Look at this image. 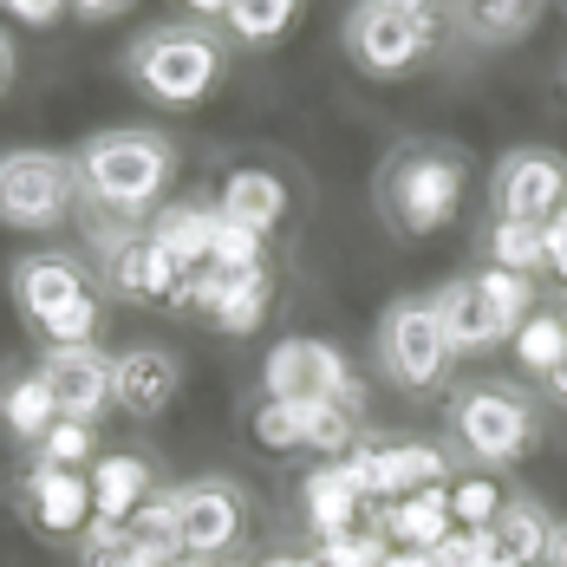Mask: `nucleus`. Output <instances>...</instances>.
<instances>
[{
    "instance_id": "f257e3e1",
    "label": "nucleus",
    "mask_w": 567,
    "mask_h": 567,
    "mask_svg": "<svg viewBox=\"0 0 567 567\" xmlns=\"http://www.w3.org/2000/svg\"><path fill=\"white\" fill-rule=\"evenodd\" d=\"M176 151L164 131H144V124H117V131H99L85 137L79 151V183L92 189L99 209L112 216H144L157 209V196L171 189Z\"/></svg>"
},
{
    "instance_id": "f03ea898",
    "label": "nucleus",
    "mask_w": 567,
    "mask_h": 567,
    "mask_svg": "<svg viewBox=\"0 0 567 567\" xmlns=\"http://www.w3.org/2000/svg\"><path fill=\"white\" fill-rule=\"evenodd\" d=\"M463 151H444V144H404L385 157L379 171V216L398 228V235H437V228L456 216L463 203Z\"/></svg>"
},
{
    "instance_id": "7ed1b4c3",
    "label": "nucleus",
    "mask_w": 567,
    "mask_h": 567,
    "mask_svg": "<svg viewBox=\"0 0 567 567\" xmlns=\"http://www.w3.org/2000/svg\"><path fill=\"white\" fill-rule=\"evenodd\" d=\"M437 33H444V13L424 0H365L340 27L346 59L372 79H404L411 65H424L437 53Z\"/></svg>"
},
{
    "instance_id": "20e7f679",
    "label": "nucleus",
    "mask_w": 567,
    "mask_h": 567,
    "mask_svg": "<svg viewBox=\"0 0 567 567\" xmlns=\"http://www.w3.org/2000/svg\"><path fill=\"white\" fill-rule=\"evenodd\" d=\"M542 437V411L522 385H463L451 392V444L483 470H509Z\"/></svg>"
},
{
    "instance_id": "39448f33",
    "label": "nucleus",
    "mask_w": 567,
    "mask_h": 567,
    "mask_svg": "<svg viewBox=\"0 0 567 567\" xmlns=\"http://www.w3.org/2000/svg\"><path fill=\"white\" fill-rule=\"evenodd\" d=\"M13 293H20V313L40 327L47 352L99 340V300H92V281L72 255H27L13 268Z\"/></svg>"
},
{
    "instance_id": "423d86ee",
    "label": "nucleus",
    "mask_w": 567,
    "mask_h": 567,
    "mask_svg": "<svg viewBox=\"0 0 567 567\" xmlns=\"http://www.w3.org/2000/svg\"><path fill=\"white\" fill-rule=\"evenodd\" d=\"M131 79L164 105H196L223 79V47L203 27H157L131 47Z\"/></svg>"
},
{
    "instance_id": "0eeeda50",
    "label": "nucleus",
    "mask_w": 567,
    "mask_h": 567,
    "mask_svg": "<svg viewBox=\"0 0 567 567\" xmlns=\"http://www.w3.org/2000/svg\"><path fill=\"white\" fill-rule=\"evenodd\" d=\"M456 346L437 320L431 300H392L385 320H379V365L398 392H437L451 379Z\"/></svg>"
},
{
    "instance_id": "6e6552de",
    "label": "nucleus",
    "mask_w": 567,
    "mask_h": 567,
    "mask_svg": "<svg viewBox=\"0 0 567 567\" xmlns=\"http://www.w3.org/2000/svg\"><path fill=\"white\" fill-rule=\"evenodd\" d=\"M261 392L275 398V404H346L352 417L365 411V385L352 379L346 352L327 340H307V333H293V340H281L268 352Z\"/></svg>"
},
{
    "instance_id": "1a4fd4ad",
    "label": "nucleus",
    "mask_w": 567,
    "mask_h": 567,
    "mask_svg": "<svg viewBox=\"0 0 567 567\" xmlns=\"http://www.w3.org/2000/svg\"><path fill=\"white\" fill-rule=\"evenodd\" d=\"M79 203V164H65L53 151H7L0 157V223L47 235L72 216Z\"/></svg>"
},
{
    "instance_id": "9d476101",
    "label": "nucleus",
    "mask_w": 567,
    "mask_h": 567,
    "mask_svg": "<svg viewBox=\"0 0 567 567\" xmlns=\"http://www.w3.org/2000/svg\"><path fill=\"white\" fill-rule=\"evenodd\" d=\"M489 203H496V223L555 228V216L567 209V157L542 151V144L509 151L489 176Z\"/></svg>"
},
{
    "instance_id": "9b49d317",
    "label": "nucleus",
    "mask_w": 567,
    "mask_h": 567,
    "mask_svg": "<svg viewBox=\"0 0 567 567\" xmlns=\"http://www.w3.org/2000/svg\"><path fill=\"white\" fill-rule=\"evenodd\" d=\"M241 542V496L228 483H183L176 489V548L209 561V555H228Z\"/></svg>"
},
{
    "instance_id": "f8f14e48",
    "label": "nucleus",
    "mask_w": 567,
    "mask_h": 567,
    "mask_svg": "<svg viewBox=\"0 0 567 567\" xmlns=\"http://www.w3.org/2000/svg\"><path fill=\"white\" fill-rule=\"evenodd\" d=\"M40 379L53 392L59 417H72V424H99V411L112 404V359L99 346H53L40 359Z\"/></svg>"
},
{
    "instance_id": "ddd939ff",
    "label": "nucleus",
    "mask_w": 567,
    "mask_h": 567,
    "mask_svg": "<svg viewBox=\"0 0 567 567\" xmlns=\"http://www.w3.org/2000/svg\"><path fill=\"white\" fill-rule=\"evenodd\" d=\"M20 503L33 515V528L40 535H53V542H72V535H92V476L85 470H27V483H20Z\"/></svg>"
},
{
    "instance_id": "4468645a",
    "label": "nucleus",
    "mask_w": 567,
    "mask_h": 567,
    "mask_svg": "<svg viewBox=\"0 0 567 567\" xmlns=\"http://www.w3.org/2000/svg\"><path fill=\"white\" fill-rule=\"evenodd\" d=\"M176 385H183V365H176L171 346H131L112 359V404L131 411V417H157L176 404Z\"/></svg>"
},
{
    "instance_id": "2eb2a0df",
    "label": "nucleus",
    "mask_w": 567,
    "mask_h": 567,
    "mask_svg": "<svg viewBox=\"0 0 567 567\" xmlns=\"http://www.w3.org/2000/svg\"><path fill=\"white\" fill-rule=\"evenodd\" d=\"M112 287L124 300H144V307H171L176 287H183V268H176L171 255L151 241V228L144 235H131L124 248L112 255Z\"/></svg>"
},
{
    "instance_id": "dca6fc26",
    "label": "nucleus",
    "mask_w": 567,
    "mask_h": 567,
    "mask_svg": "<svg viewBox=\"0 0 567 567\" xmlns=\"http://www.w3.org/2000/svg\"><path fill=\"white\" fill-rule=\"evenodd\" d=\"M216 216L235 228H248V235H268V228L287 223V183L275 171H228Z\"/></svg>"
},
{
    "instance_id": "f3484780",
    "label": "nucleus",
    "mask_w": 567,
    "mask_h": 567,
    "mask_svg": "<svg viewBox=\"0 0 567 567\" xmlns=\"http://www.w3.org/2000/svg\"><path fill=\"white\" fill-rule=\"evenodd\" d=\"M431 307H437V320H444V333H451L456 352H483V346L503 340V320H496L489 293L476 287V275H463V281L437 287V293H431Z\"/></svg>"
},
{
    "instance_id": "a211bd4d",
    "label": "nucleus",
    "mask_w": 567,
    "mask_h": 567,
    "mask_svg": "<svg viewBox=\"0 0 567 567\" xmlns=\"http://www.w3.org/2000/svg\"><path fill=\"white\" fill-rule=\"evenodd\" d=\"M151 496H157V476H151L144 456H105L92 470V509H99V522H131Z\"/></svg>"
},
{
    "instance_id": "6ab92c4d",
    "label": "nucleus",
    "mask_w": 567,
    "mask_h": 567,
    "mask_svg": "<svg viewBox=\"0 0 567 567\" xmlns=\"http://www.w3.org/2000/svg\"><path fill=\"white\" fill-rule=\"evenodd\" d=\"M489 535H496V555L509 567H542L548 548H555V522H548V509L535 496H509Z\"/></svg>"
},
{
    "instance_id": "aec40b11",
    "label": "nucleus",
    "mask_w": 567,
    "mask_h": 567,
    "mask_svg": "<svg viewBox=\"0 0 567 567\" xmlns=\"http://www.w3.org/2000/svg\"><path fill=\"white\" fill-rule=\"evenodd\" d=\"M216 228H223V216H216V209L183 203V209H164V216L151 223V241L171 255L183 275H196V268H209V255H216Z\"/></svg>"
},
{
    "instance_id": "412c9836",
    "label": "nucleus",
    "mask_w": 567,
    "mask_h": 567,
    "mask_svg": "<svg viewBox=\"0 0 567 567\" xmlns=\"http://www.w3.org/2000/svg\"><path fill=\"white\" fill-rule=\"evenodd\" d=\"M385 535H392V548H444L456 535L451 522V483L444 489H417V496H404L385 509Z\"/></svg>"
},
{
    "instance_id": "4be33fe9",
    "label": "nucleus",
    "mask_w": 567,
    "mask_h": 567,
    "mask_svg": "<svg viewBox=\"0 0 567 567\" xmlns=\"http://www.w3.org/2000/svg\"><path fill=\"white\" fill-rule=\"evenodd\" d=\"M0 424L20 437V444H47V431L59 424V404H53V392H47V379L40 372H27V379H7L0 385Z\"/></svg>"
},
{
    "instance_id": "5701e85b",
    "label": "nucleus",
    "mask_w": 567,
    "mask_h": 567,
    "mask_svg": "<svg viewBox=\"0 0 567 567\" xmlns=\"http://www.w3.org/2000/svg\"><path fill=\"white\" fill-rule=\"evenodd\" d=\"M223 275V268H216ZM268 268H248V275H223L216 281V307H209V327H223V333H255L261 320H268Z\"/></svg>"
},
{
    "instance_id": "b1692460",
    "label": "nucleus",
    "mask_w": 567,
    "mask_h": 567,
    "mask_svg": "<svg viewBox=\"0 0 567 567\" xmlns=\"http://www.w3.org/2000/svg\"><path fill=\"white\" fill-rule=\"evenodd\" d=\"M359 509H365V496L352 489V476H346L340 463H327V470L307 476V522L320 528V542H333V535H346V528H359Z\"/></svg>"
},
{
    "instance_id": "393cba45",
    "label": "nucleus",
    "mask_w": 567,
    "mask_h": 567,
    "mask_svg": "<svg viewBox=\"0 0 567 567\" xmlns=\"http://www.w3.org/2000/svg\"><path fill=\"white\" fill-rule=\"evenodd\" d=\"M85 567H183V561H176V548H164V542H144L131 522H92Z\"/></svg>"
},
{
    "instance_id": "a878e982",
    "label": "nucleus",
    "mask_w": 567,
    "mask_h": 567,
    "mask_svg": "<svg viewBox=\"0 0 567 567\" xmlns=\"http://www.w3.org/2000/svg\"><path fill=\"white\" fill-rule=\"evenodd\" d=\"M451 20L476 40V47H522V40L542 27V7H535V0H509V7H456Z\"/></svg>"
},
{
    "instance_id": "bb28decb",
    "label": "nucleus",
    "mask_w": 567,
    "mask_h": 567,
    "mask_svg": "<svg viewBox=\"0 0 567 567\" xmlns=\"http://www.w3.org/2000/svg\"><path fill=\"white\" fill-rule=\"evenodd\" d=\"M489 268L535 281V275L548 268V228H535V223H496V228H489Z\"/></svg>"
},
{
    "instance_id": "cd10ccee",
    "label": "nucleus",
    "mask_w": 567,
    "mask_h": 567,
    "mask_svg": "<svg viewBox=\"0 0 567 567\" xmlns=\"http://www.w3.org/2000/svg\"><path fill=\"white\" fill-rule=\"evenodd\" d=\"M515 359H522L535 379H561V372H567V327H561V313H535V320L515 333Z\"/></svg>"
},
{
    "instance_id": "c85d7f7f",
    "label": "nucleus",
    "mask_w": 567,
    "mask_h": 567,
    "mask_svg": "<svg viewBox=\"0 0 567 567\" xmlns=\"http://www.w3.org/2000/svg\"><path fill=\"white\" fill-rule=\"evenodd\" d=\"M228 33L235 40H248V47H275L287 27L300 20V7L293 0H235V7H223Z\"/></svg>"
},
{
    "instance_id": "c756f323",
    "label": "nucleus",
    "mask_w": 567,
    "mask_h": 567,
    "mask_svg": "<svg viewBox=\"0 0 567 567\" xmlns=\"http://www.w3.org/2000/svg\"><path fill=\"white\" fill-rule=\"evenodd\" d=\"M476 287L489 293V307H496V320H503V340H515L542 307H535V281H522V275H503V268H483Z\"/></svg>"
},
{
    "instance_id": "7c9ffc66",
    "label": "nucleus",
    "mask_w": 567,
    "mask_h": 567,
    "mask_svg": "<svg viewBox=\"0 0 567 567\" xmlns=\"http://www.w3.org/2000/svg\"><path fill=\"white\" fill-rule=\"evenodd\" d=\"M496 515H503V489H496L489 476H463V483H451L456 535H483V528H496Z\"/></svg>"
},
{
    "instance_id": "2f4dec72",
    "label": "nucleus",
    "mask_w": 567,
    "mask_h": 567,
    "mask_svg": "<svg viewBox=\"0 0 567 567\" xmlns=\"http://www.w3.org/2000/svg\"><path fill=\"white\" fill-rule=\"evenodd\" d=\"M392 561V535L379 528H346L333 542H320V567H385Z\"/></svg>"
},
{
    "instance_id": "473e14b6",
    "label": "nucleus",
    "mask_w": 567,
    "mask_h": 567,
    "mask_svg": "<svg viewBox=\"0 0 567 567\" xmlns=\"http://www.w3.org/2000/svg\"><path fill=\"white\" fill-rule=\"evenodd\" d=\"M255 444H261V451H300V444H307V404H275V398H261V404H255Z\"/></svg>"
},
{
    "instance_id": "72a5a7b5",
    "label": "nucleus",
    "mask_w": 567,
    "mask_h": 567,
    "mask_svg": "<svg viewBox=\"0 0 567 567\" xmlns=\"http://www.w3.org/2000/svg\"><path fill=\"white\" fill-rule=\"evenodd\" d=\"M85 456H92V424H72V417H59L53 431H47V444H40V470H85Z\"/></svg>"
},
{
    "instance_id": "f704fd0d",
    "label": "nucleus",
    "mask_w": 567,
    "mask_h": 567,
    "mask_svg": "<svg viewBox=\"0 0 567 567\" xmlns=\"http://www.w3.org/2000/svg\"><path fill=\"white\" fill-rule=\"evenodd\" d=\"M352 411L346 404H307V451H327V456H346L352 451Z\"/></svg>"
},
{
    "instance_id": "c9c22d12",
    "label": "nucleus",
    "mask_w": 567,
    "mask_h": 567,
    "mask_svg": "<svg viewBox=\"0 0 567 567\" xmlns=\"http://www.w3.org/2000/svg\"><path fill=\"white\" fill-rule=\"evenodd\" d=\"M209 268H223V275H248V268H261V235L223 223L216 228V255H209Z\"/></svg>"
},
{
    "instance_id": "e433bc0d",
    "label": "nucleus",
    "mask_w": 567,
    "mask_h": 567,
    "mask_svg": "<svg viewBox=\"0 0 567 567\" xmlns=\"http://www.w3.org/2000/svg\"><path fill=\"white\" fill-rule=\"evenodd\" d=\"M59 13H65L59 0H13V20H20V27H53Z\"/></svg>"
},
{
    "instance_id": "4c0bfd02",
    "label": "nucleus",
    "mask_w": 567,
    "mask_h": 567,
    "mask_svg": "<svg viewBox=\"0 0 567 567\" xmlns=\"http://www.w3.org/2000/svg\"><path fill=\"white\" fill-rule=\"evenodd\" d=\"M548 268L567 281V209L555 216V228H548Z\"/></svg>"
},
{
    "instance_id": "58836bf2",
    "label": "nucleus",
    "mask_w": 567,
    "mask_h": 567,
    "mask_svg": "<svg viewBox=\"0 0 567 567\" xmlns=\"http://www.w3.org/2000/svg\"><path fill=\"white\" fill-rule=\"evenodd\" d=\"M79 20H117L112 0H92V7H79Z\"/></svg>"
},
{
    "instance_id": "ea45409f",
    "label": "nucleus",
    "mask_w": 567,
    "mask_h": 567,
    "mask_svg": "<svg viewBox=\"0 0 567 567\" xmlns=\"http://www.w3.org/2000/svg\"><path fill=\"white\" fill-rule=\"evenodd\" d=\"M7 79H13V40L0 33V92H7Z\"/></svg>"
},
{
    "instance_id": "a19ab883",
    "label": "nucleus",
    "mask_w": 567,
    "mask_h": 567,
    "mask_svg": "<svg viewBox=\"0 0 567 567\" xmlns=\"http://www.w3.org/2000/svg\"><path fill=\"white\" fill-rule=\"evenodd\" d=\"M548 561L567 567V528H555V548H548Z\"/></svg>"
},
{
    "instance_id": "79ce46f5",
    "label": "nucleus",
    "mask_w": 567,
    "mask_h": 567,
    "mask_svg": "<svg viewBox=\"0 0 567 567\" xmlns=\"http://www.w3.org/2000/svg\"><path fill=\"white\" fill-rule=\"evenodd\" d=\"M555 392H567V372H561V379H555Z\"/></svg>"
},
{
    "instance_id": "37998d69",
    "label": "nucleus",
    "mask_w": 567,
    "mask_h": 567,
    "mask_svg": "<svg viewBox=\"0 0 567 567\" xmlns=\"http://www.w3.org/2000/svg\"><path fill=\"white\" fill-rule=\"evenodd\" d=\"M561 327H567V307H561Z\"/></svg>"
}]
</instances>
